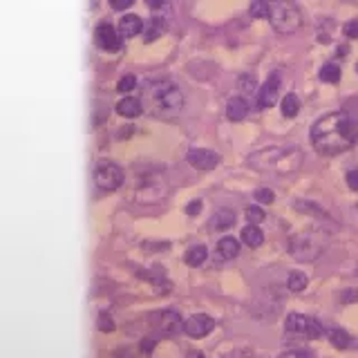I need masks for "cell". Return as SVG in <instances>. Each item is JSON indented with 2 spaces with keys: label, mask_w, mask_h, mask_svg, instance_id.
Returning a JSON list of instances; mask_svg holds the SVG:
<instances>
[{
  "label": "cell",
  "mask_w": 358,
  "mask_h": 358,
  "mask_svg": "<svg viewBox=\"0 0 358 358\" xmlns=\"http://www.w3.org/2000/svg\"><path fill=\"white\" fill-rule=\"evenodd\" d=\"M213 327H215V320L206 316V313H195V316H190L184 322V331L190 336V338H204V336H208L213 331Z\"/></svg>",
  "instance_id": "30bf717a"
},
{
  "label": "cell",
  "mask_w": 358,
  "mask_h": 358,
  "mask_svg": "<svg viewBox=\"0 0 358 358\" xmlns=\"http://www.w3.org/2000/svg\"><path fill=\"white\" fill-rule=\"evenodd\" d=\"M240 90H244V92H251V90H255V76L253 74L240 76Z\"/></svg>",
  "instance_id": "f546056e"
},
{
  "label": "cell",
  "mask_w": 358,
  "mask_h": 358,
  "mask_svg": "<svg viewBox=\"0 0 358 358\" xmlns=\"http://www.w3.org/2000/svg\"><path fill=\"white\" fill-rule=\"evenodd\" d=\"M150 99H152V106L157 115H175L184 108V94L182 90L173 83H159L150 90Z\"/></svg>",
  "instance_id": "277c9868"
},
{
  "label": "cell",
  "mask_w": 358,
  "mask_h": 358,
  "mask_svg": "<svg viewBox=\"0 0 358 358\" xmlns=\"http://www.w3.org/2000/svg\"><path fill=\"white\" fill-rule=\"evenodd\" d=\"M285 329L289 334L300 336V338H307V341H316L324 334L322 324L316 318L305 316V313H289L287 322H285Z\"/></svg>",
  "instance_id": "5b68a950"
},
{
  "label": "cell",
  "mask_w": 358,
  "mask_h": 358,
  "mask_svg": "<svg viewBox=\"0 0 358 358\" xmlns=\"http://www.w3.org/2000/svg\"><path fill=\"white\" fill-rule=\"evenodd\" d=\"M242 242L246 246H251V249H257L264 242V233L257 229V224H249V227L242 229Z\"/></svg>",
  "instance_id": "2e32d148"
},
{
  "label": "cell",
  "mask_w": 358,
  "mask_h": 358,
  "mask_svg": "<svg viewBox=\"0 0 358 358\" xmlns=\"http://www.w3.org/2000/svg\"><path fill=\"white\" fill-rule=\"evenodd\" d=\"M123 179H126V175H123L121 168L112 162L99 164L94 171V182L101 190H117L123 186Z\"/></svg>",
  "instance_id": "8992f818"
},
{
  "label": "cell",
  "mask_w": 358,
  "mask_h": 358,
  "mask_svg": "<svg viewBox=\"0 0 358 358\" xmlns=\"http://www.w3.org/2000/svg\"><path fill=\"white\" fill-rule=\"evenodd\" d=\"M329 343L336 347V350H347V347L352 345V338H350V334H347L345 329H341V327H334V329H329Z\"/></svg>",
  "instance_id": "d6986e66"
},
{
  "label": "cell",
  "mask_w": 358,
  "mask_h": 358,
  "mask_svg": "<svg viewBox=\"0 0 358 358\" xmlns=\"http://www.w3.org/2000/svg\"><path fill=\"white\" fill-rule=\"evenodd\" d=\"M94 43L99 50L103 52H119L121 50V34L110 25V22H101L94 29Z\"/></svg>",
  "instance_id": "52a82bcc"
},
{
  "label": "cell",
  "mask_w": 358,
  "mask_h": 358,
  "mask_svg": "<svg viewBox=\"0 0 358 358\" xmlns=\"http://www.w3.org/2000/svg\"><path fill=\"white\" fill-rule=\"evenodd\" d=\"M201 210V201L199 199H195V201H190V204H188V208H186V213H188V215L190 217H195L197 215V213Z\"/></svg>",
  "instance_id": "e575fe53"
},
{
  "label": "cell",
  "mask_w": 358,
  "mask_h": 358,
  "mask_svg": "<svg viewBox=\"0 0 358 358\" xmlns=\"http://www.w3.org/2000/svg\"><path fill=\"white\" fill-rule=\"evenodd\" d=\"M235 224V213L231 208H222L215 217H213V227H215L217 231H227L231 229Z\"/></svg>",
  "instance_id": "ffe728a7"
},
{
  "label": "cell",
  "mask_w": 358,
  "mask_h": 358,
  "mask_svg": "<svg viewBox=\"0 0 358 358\" xmlns=\"http://www.w3.org/2000/svg\"><path fill=\"white\" fill-rule=\"evenodd\" d=\"M298 112H300V99H298L294 92H289V94L282 99V115L291 119V117H296Z\"/></svg>",
  "instance_id": "603a6c76"
},
{
  "label": "cell",
  "mask_w": 358,
  "mask_h": 358,
  "mask_svg": "<svg viewBox=\"0 0 358 358\" xmlns=\"http://www.w3.org/2000/svg\"><path fill=\"white\" fill-rule=\"evenodd\" d=\"M152 347H155V341L145 338V343H141V347H139V350H141V352H145V354H150V352H152Z\"/></svg>",
  "instance_id": "8d00e7d4"
},
{
  "label": "cell",
  "mask_w": 358,
  "mask_h": 358,
  "mask_svg": "<svg viewBox=\"0 0 358 358\" xmlns=\"http://www.w3.org/2000/svg\"><path fill=\"white\" fill-rule=\"evenodd\" d=\"M318 76H320V81H324V83H338L341 81V67L336 63H327V65L320 67Z\"/></svg>",
  "instance_id": "44dd1931"
},
{
  "label": "cell",
  "mask_w": 358,
  "mask_h": 358,
  "mask_svg": "<svg viewBox=\"0 0 358 358\" xmlns=\"http://www.w3.org/2000/svg\"><path fill=\"white\" fill-rule=\"evenodd\" d=\"M278 92H280V72H273L268 76V81L262 85L260 94H257V103H260V108H271L278 101Z\"/></svg>",
  "instance_id": "8fae6325"
},
{
  "label": "cell",
  "mask_w": 358,
  "mask_h": 358,
  "mask_svg": "<svg viewBox=\"0 0 358 358\" xmlns=\"http://www.w3.org/2000/svg\"><path fill=\"white\" fill-rule=\"evenodd\" d=\"M206 257H208V251H206V246H190V249L186 251V264L188 266H199V264H204L206 262Z\"/></svg>",
  "instance_id": "ac0fdd59"
},
{
  "label": "cell",
  "mask_w": 358,
  "mask_h": 358,
  "mask_svg": "<svg viewBox=\"0 0 358 358\" xmlns=\"http://www.w3.org/2000/svg\"><path fill=\"white\" fill-rule=\"evenodd\" d=\"M358 141V121L338 110L320 117L311 128V143L320 155H341Z\"/></svg>",
  "instance_id": "6da1fadb"
},
{
  "label": "cell",
  "mask_w": 358,
  "mask_h": 358,
  "mask_svg": "<svg viewBox=\"0 0 358 358\" xmlns=\"http://www.w3.org/2000/svg\"><path fill=\"white\" fill-rule=\"evenodd\" d=\"M246 115H249V103H246V99L233 96L227 106V117L231 121H242V119H246Z\"/></svg>",
  "instance_id": "5bb4252c"
},
{
  "label": "cell",
  "mask_w": 358,
  "mask_h": 358,
  "mask_svg": "<svg viewBox=\"0 0 358 358\" xmlns=\"http://www.w3.org/2000/svg\"><path fill=\"white\" fill-rule=\"evenodd\" d=\"M110 5H112V9H117V11H126L128 7L134 5V0H110Z\"/></svg>",
  "instance_id": "1f68e13d"
},
{
  "label": "cell",
  "mask_w": 358,
  "mask_h": 358,
  "mask_svg": "<svg viewBox=\"0 0 358 358\" xmlns=\"http://www.w3.org/2000/svg\"><path fill=\"white\" fill-rule=\"evenodd\" d=\"M188 358H206V356H204V352H190Z\"/></svg>",
  "instance_id": "f35d334b"
},
{
  "label": "cell",
  "mask_w": 358,
  "mask_h": 358,
  "mask_svg": "<svg viewBox=\"0 0 358 358\" xmlns=\"http://www.w3.org/2000/svg\"><path fill=\"white\" fill-rule=\"evenodd\" d=\"M327 249V235L324 231H302L291 235L289 253L298 262H313Z\"/></svg>",
  "instance_id": "7a4b0ae2"
},
{
  "label": "cell",
  "mask_w": 358,
  "mask_h": 358,
  "mask_svg": "<svg viewBox=\"0 0 358 358\" xmlns=\"http://www.w3.org/2000/svg\"><path fill=\"white\" fill-rule=\"evenodd\" d=\"M268 11H271V3H266V0H253L249 7L251 18H268Z\"/></svg>",
  "instance_id": "cb8c5ba5"
},
{
  "label": "cell",
  "mask_w": 358,
  "mask_h": 358,
  "mask_svg": "<svg viewBox=\"0 0 358 358\" xmlns=\"http://www.w3.org/2000/svg\"><path fill=\"white\" fill-rule=\"evenodd\" d=\"M268 20L278 34H294L302 27V14L300 9L291 3V0H280V3H271V11H268Z\"/></svg>",
  "instance_id": "3957f363"
},
{
  "label": "cell",
  "mask_w": 358,
  "mask_h": 358,
  "mask_svg": "<svg viewBox=\"0 0 358 358\" xmlns=\"http://www.w3.org/2000/svg\"><path fill=\"white\" fill-rule=\"evenodd\" d=\"M152 327L162 336H173L179 329H184V322H182V318H179L177 311L166 309V311H159V313H155V316H152Z\"/></svg>",
  "instance_id": "ba28073f"
},
{
  "label": "cell",
  "mask_w": 358,
  "mask_h": 358,
  "mask_svg": "<svg viewBox=\"0 0 358 358\" xmlns=\"http://www.w3.org/2000/svg\"><path fill=\"white\" fill-rule=\"evenodd\" d=\"M117 112L121 117H126V119H134V117H139L143 112V103L139 99H134V96H126V99H121L117 103Z\"/></svg>",
  "instance_id": "4fadbf2b"
},
{
  "label": "cell",
  "mask_w": 358,
  "mask_h": 358,
  "mask_svg": "<svg viewBox=\"0 0 358 358\" xmlns=\"http://www.w3.org/2000/svg\"><path fill=\"white\" fill-rule=\"evenodd\" d=\"M217 251L224 260H233V257L240 255V242L235 238H222L220 244H217Z\"/></svg>",
  "instance_id": "e0dca14e"
},
{
  "label": "cell",
  "mask_w": 358,
  "mask_h": 358,
  "mask_svg": "<svg viewBox=\"0 0 358 358\" xmlns=\"http://www.w3.org/2000/svg\"><path fill=\"white\" fill-rule=\"evenodd\" d=\"M280 358H309V354L300 352V350H291V352H285Z\"/></svg>",
  "instance_id": "d590c367"
},
{
  "label": "cell",
  "mask_w": 358,
  "mask_h": 358,
  "mask_svg": "<svg viewBox=\"0 0 358 358\" xmlns=\"http://www.w3.org/2000/svg\"><path fill=\"white\" fill-rule=\"evenodd\" d=\"M143 29V22L137 14H126L121 20H119V34L126 38H132L137 36V34Z\"/></svg>",
  "instance_id": "7c38bea8"
},
{
  "label": "cell",
  "mask_w": 358,
  "mask_h": 358,
  "mask_svg": "<svg viewBox=\"0 0 358 358\" xmlns=\"http://www.w3.org/2000/svg\"><path fill=\"white\" fill-rule=\"evenodd\" d=\"M115 327H117V324H115V320H112V316H108V313H101V316H99V329L101 331H115Z\"/></svg>",
  "instance_id": "f1b7e54d"
},
{
  "label": "cell",
  "mask_w": 358,
  "mask_h": 358,
  "mask_svg": "<svg viewBox=\"0 0 358 358\" xmlns=\"http://www.w3.org/2000/svg\"><path fill=\"white\" fill-rule=\"evenodd\" d=\"M296 208L298 210H305V213H313L316 217H327V213H324L320 206L311 204V201H296Z\"/></svg>",
  "instance_id": "484cf974"
},
{
  "label": "cell",
  "mask_w": 358,
  "mask_h": 358,
  "mask_svg": "<svg viewBox=\"0 0 358 358\" xmlns=\"http://www.w3.org/2000/svg\"><path fill=\"white\" fill-rule=\"evenodd\" d=\"M255 199L260 201V204H273L275 195H273V190H268V188H257L255 190Z\"/></svg>",
  "instance_id": "83f0119b"
},
{
  "label": "cell",
  "mask_w": 358,
  "mask_h": 358,
  "mask_svg": "<svg viewBox=\"0 0 358 358\" xmlns=\"http://www.w3.org/2000/svg\"><path fill=\"white\" fill-rule=\"evenodd\" d=\"M134 85H137V78H134L132 74H128V76H121L119 78L117 90H119L121 94H128V92H132V90H134Z\"/></svg>",
  "instance_id": "d4e9b609"
},
{
  "label": "cell",
  "mask_w": 358,
  "mask_h": 358,
  "mask_svg": "<svg viewBox=\"0 0 358 358\" xmlns=\"http://www.w3.org/2000/svg\"><path fill=\"white\" fill-rule=\"evenodd\" d=\"M307 285H309V278L305 273H300V271H294V273L289 275V280H287V287H289V291H294V294L305 291Z\"/></svg>",
  "instance_id": "7402d4cb"
},
{
  "label": "cell",
  "mask_w": 358,
  "mask_h": 358,
  "mask_svg": "<svg viewBox=\"0 0 358 358\" xmlns=\"http://www.w3.org/2000/svg\"><path fill=\"white\" fill-rule=\"evenodd\" d=\"M347 186H350L352 190H358V171L347 173Z\"/></svg>",
  "instance_id": "836d02e7"
},
{
  "label": "cell",
  "mask_w": 358,
  "mask_h": 358,
  "mask_svg": "<svg viewBox=\"0 0 358 358\" xmlns=\"http://www.w3.org/2000/svg\"><path fill=\"white\" fill-rule=\"evenodd\" d=\"M166 5V0H148V7L150 9H159V7H164Z\"/></svg>",
  "instance_id": "74e56055"
},
{
  "label": "cell",
  "mask_w": 358,
  "mask_h": 358,
  "mask_svg": "<svg viewBox=\"0 0 358 358\" xmlns=\"http://www.w3.org/2000/svg\"><path fill=\"white\" fill-rule=\"evenodd\" d=\"M186 162L197 168V171H213V168H217L220 162H222V157L220 152L215 150H204V148H195V150H190L188 157H186Z\"/></svg>",
  "instance_id": "9c48e42d"
},
{
  "label": "cell",
  "mask_w": 358,
  "mask_h": 358,
  "mask_svg": "<svg viewBox=\"0 0 358 358\" xmlns=\"http://www.w3.org/2000/svg\"><path fill=\"white\" fill-rule=\"evenodd\" d=\"M117 358H148V354H145V352H134V350H126V352H121Z\"/></svg>",
  "instance_id": "d6a6232c"
},
{
  "label": "cell",
  "mask_w": 358,
  "mask_h": 358,
  "mask_svg": "<svg viewBox=\"0 0 358 358\" xmlns=\"http://www.w3.org/2000/svg\"><path fill=\"white\" fill-rule=\"evenodd\" d=\"M166 31V20L162 16H152L148 22L143 25V41L145 43H152L162 36V34Z\"/></svg>",
  "instance_id": "9a60e30c"
},
{
  "label": "cell",
  "mask_w": 358,
  "mask_h": 358,
  "mask_svg": "<svg viewBox=\"0 0 358 358\" xmlns=\"http://www.w3.org/2000/svg\"><path fill=\"white\" fill-rule=\"evenodd\" d=\"M246 220H249V224H260L264 222V210L257 206H249L246 208Z\"/></svg>",
  "instance_id": "4316f807"
},
{
  "label": "cell",
  "mask_w": 358,
  "mask_h": 358,
  "mask_svg": "<svg viewBox=\"0 0 358 358\" xmlns=\"http://www.w3.org/2000/svg\"><path fill=\"white\" fill-rule=\"evenodd\" d=\"M266 3H280V0H266Z\"/></svg>",
  "instance_id": "ab89813d"
},
{
  "label": "cell",
  "mask_w": 358,
  "mask_h": 358,
  "mask_svg": "<svg viewBox=\"0 0 358 358\" xmlns=\"http://www.w3.org/2000/svg\"><path fill=\"white\" fill-rule=\"evenodd\" d=\"M356 72H358V65H356Z\"/></svg>",
  "instance_id": "60d3db41"
},
{
  "label": "cell",
  "mask_w": 358,
  "mask_h": 358,
  "mask_svg": "<svg viewBox=\"0 0 358 358\" xmlns=\"http://www.w3.org/2000/svg\"><path fill=\"white\" fill-rule=\"evenodd\" d=\"M345 36H350V38H358V18L350 20L345 25Z\"/></svg>",
  "instance_id": "4dcf8cb0"
}]
</instances>
